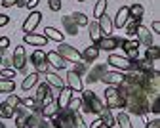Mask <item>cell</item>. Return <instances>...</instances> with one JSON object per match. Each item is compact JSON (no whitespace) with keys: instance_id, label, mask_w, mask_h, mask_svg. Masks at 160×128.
<instances>
[{"instance_id":"obj_52","label":"cell","mask_w":160,"mask_h":128,"mask_svg":"<svg viewBox=\"0 0 160 128\" xmlns=\"http://www.w3.org/2000/svg\"><path fill=\"white\" fill-rule=\"evenodd\" d=\"M2 63H4V65H6V67H8V65H12V61H10L8 57H4V56H2Z\"/></svg>"},{"instance_id":"obj_16","label":"cell","mask_w":160,"mask_h":128,"mask_svg":"<svg viewBox=\"0 0 160 128\" xmlns=\"http://www.w3.org/2000/svg\"><path fill=\"white\" fill-rule=\"evenodd\" d=\"M128 21H130V12H128V6H122V8L118 10V13H116L114 21H112V27L122 29V27H126Z\"/></svg>"},{"instance_id":"obj_35","label":"cell","mask_w":160,"mask_h":128,"mask_svg":"<svg viewBox=\"0 0 160 128\" xmlns=\"http://www.w3.org/2000/svg\"><path fill=\"white\" fill-rule=\"evenodd\" d=\"M141 25V19H130L128 23H126V35H133L135 36V31H137V27Z\"/></svg>"},{"instance_id":"obj_8","label":"cell","mask_w":160,"mask_h":128,"mask_svg":"<svg viewBox=\"0 0 160 128\" xmlns=\"http://www.w3.org/2000/svg\"><path fill=\"white\" fill-rule=\"evenodd\" d=\"M109 65H112L116 71H130L132 69V61L128 59V57H124V56H116V54H111L109 56Z\"/></svg>"},{"instance_id":"obj_10","label":"cell","mask_w":160,"mask_h":128,"mask_svg":"<svg viewBox=\"0 0 160 128\" xmlns=\"http://www.w3.org/2000/svg\"><path fill=\"white\" fill-rule=\"evenodd\" d=\"M42 21V13L40 12H36V10H32L31 13H29V17L23 21V33L25 35H29V33H34V29L38 27V23Z\"/></svg>"},{"instance_id":"obj_11","label":"cell","mask_w":160,"mask_h":128,"mask_svg":"<svg viewBox=\"0 0 160 128\" xmlns=\"http://www.w3.org/2000/svg\"><path fill=\"white\" fill-rule=\"evenodd\" d=\"M135 40L139 42V44H143L145 48H149V46H152V42H154V38H152V33L141 23L137 27V31H135Z\"/></svg>"},{"instance_id":"obj_5","label":"cell","mask_w":160,"mask_h":128,"mask_svg":"<svg viewBox=\"0 0 160 128\" xmlns=\"http://www.w3.org/2000/svg\"><path fill=\"white\" fill-rule=\"evenodd\" d=\"M31 61H32V65H34V69H36V73L40 75V73H48L50 71V65H48V61H46V54L42 52V50H34L32 52V56H31Z\"/></svg>"},{"instance_id":"obj_33","label":"cell","mask_w":160,"mask_h":128,"mask_svg":"<svg viewBox=\"0 0 160 128\" xmlns=\"http://www.w3.org/2000/svg\"><path fill=\"white\" fill-rule=\"evenodd\" d=\"M105 10H107V0H97V4L93 8V17L99 19L101 15H105Z\"/></svg>"},{"instance_id":"obj_34","label":"cell","mask_w":160,"mask_h":128,"mask_svg":"<svg viewBox=\"0 0 160 128\" xmlns=\"http://www.w3.org/2000/svg\"><path fill=\"white\" fill-rule=\"evenodd\" d=\"M114 120H116V124H118L120 128H133L132 122H130V117H128L126 113H118V117H116Z\"/></svg>"},{"instance_id":"obj_2","label":"cell","mask_w":160,"mask_h":128,"mask_svg":"<svg viewBox=\"0 0 160 128\" xmlns=\"http://www.w3.org/2000/svg\"><path fill=\"white\" fill-rule=\"evenodd\" d=\"M80 94H82L80 96V111L92 113V115H99L105 109V105L101 103V99H99L92 90H82Z\"/></svg>"},{"instance_id":"obj_41","label":"cell","mask_w":160,"mask_h":128,"mask_svg":"<svg viewBox=\"0 0 160 128\" xmlns=\"http://www.w3.org/2000/svg\"><path fill=\"white\" fill-rule=\"evenodd\" d=\"M15 77V69H10V67H4L2 73H0V78H13Z\"/></svg>"},{"instance_id":"obj_49","label":"cell","mask_w":160,"mask_h":128,"mask_svg":"<svg viewBox=\"0 0 160 128\" xmlns=\"http://www.w3.org/2000/svg\"><path fill=\"white\" fill-rule=\"evenodd\" d=\"M17 2H19V0H2V6H6V8H10V6H17Z\"/></svg>"},{"instance_id":"obj_48","label":"cell","mask_w":160,"mask_h":128,"mask_svg":"<svg viewBox=\"0 0 160 128\" xmlns=\"http://www.w3.org/2000/svg\"><path fill=\"white\" fill-rule=\"evenodd\" d=\"M38 4H40V0H29V2H25V6H27V8H29L31 12H32V10H34V8L38 6Z\"/></svg>"},{"instance_id":"obj_17","label":"cell","mask_w":160,"mask_h":128,"mask_svg":"<svg viewBox=\"0 0 160 128\" xmlns=\"http://www.w3.org/2000/svg\"><path fill=\"white\" fill-rule=\"evenodd\" d=\"M59 128H74L72 111H69V109H59Z\"/></svg>"},{"instance_id":"obj_45","label":"cell","mask_w":160,"mask_h":128,"mask_svg":"<svg viewBox=\"0 0 160 128\" xmlns=\"http://www.w3.org/2000/svg\"><path fill=\"white\" fill-rule=\"evenodd\" d=\"M145 128H160V119H152L145 124Z\"/></svg>"},{"instance_id":"obj_7","label":"cell","mask_w":160,"mask_h":128,"mask_svg":"<svg viewBox=\"0 0 160 128\" xmlns=\"http://www.w3.org/2000/svg\"><path fill=\"white\" fill-rule=\"evenodd\" d=\"M120 46H122V50L126 52V57L130 59V61H133V59H139V42L137 40H130V38H126V40H122L120 42Z\"/></svg>"},{"instance_id":"obj_44","label":"cell","mask_w":160,"mask_h":128,"mask_svg":"<svg viewBox=\"0 0 160 128\" xmlns=\"http://www.w3.org/2000/svg\"><path fill=\"white\" fill-rule=\"evenodd\" d=\"M74 73H78L80 77H82V75L86 73V65H84V61H78V63H74Z\"/></svg>"},{"instance_id":"obj_51","label":"cell","mask_w":160,"mask_h":128,"mask_svg":"<svg viewBox=\"0 0 160 128\" xmlns=\"http://www.w3.org/2000/svg\"><path fill=\"white\" fill-rule=\"evenodd\" d=\"M152 33L160 35V21H152Z\"/></svg>"},{"instance_id":"obj_36","label":"cell","mask_w":160,"mask_h":128,"mask_svg":"<svg viewBox=\"0 0 160 128\" xmlns=\"http://www.w3.org/2000/svg\"><path fill=\"white\" fill-rule=\"evenodd\" d=\"M4 103L8 105L10 109H13V111H15L19 105H21V98H19V96H8V99H6Z\"/></svg>"},{"instance_id":"obj_53","label":"cell","mask_w":160,"mask_h":128,"mask_svg":"<svg viewBox=\"0 0 160 128\" xmlns=\"http://www.w3.org/2000/svg\"><path fill=\"white\" fill-rule=\"evenodd\" d=\"M0 128H6V126H4V122H2V120H0Z\"/></svg>"},{"instance_id":"obj_18","label":"cell","mask_w":160,"mask_h":128,"mask_svg":"<svg viewBox=\"0 0 160 128\" xmlns=\"http://www.w3.org/2000/svg\"><path fill=\"white\" fill-rule=\"evenodd\" d=\"M46 82L50 84L52 88H55V90H61V88H65V80L59 77V75H55V73H52V71H48L46 73Z\"/></svg>"},{"instance_id":"obj_28","label":"cell","mask_w":160,"mask_h":128,"mask_svg":"<svg viewBox=\"0 0 160 128\" xmlns=\"http://www.w3.org/2000/svg\"><path fill=\"white\" fill-rule=\"evenodd\" d=\"M15 90V82L12 78H0V94H12Z\"/></svg>"},{"instance_id":"obj_21","label":"cell","mask_w":160,"mask_h":128,"mask_svg":"<svg viewBox=\"0 0 160 128\" xmlns=\"http://www.w3.org/2000/svg\"><path fill=\"white\" fill-rule=\"evenodd\" d=\"M23 40H25V44H31V46H44L46 42H48V38L44 35H34V33L25 35Z\"/></svg>"},{"instance_id":"obj_47","label":"cell","mask_w":160,"mask_h":128,"mask_svg":"<svg viewBox=\"0 0 160 128\" xmlns=\"http://www.w3.org/2000/svg\"><path fill=\"white\" fill-rule=\"evenodd\" d=\"M36 128H52V124H50V119H46V117H44L42 120L38 122V126H36Z\"/></svg>"},{"instance_id":"obj_54","label":"cell","mask_w":160,"mask_h":128,"mask_svg":"<svg viewBox=\"0 0 160 128\" xmlns=\"http://www.w3.org/2000/svg\"><path fill=\"white\" fill-rule=\"evenodd\" d=\"M0 65H2V54H0Z\"/></svg>"},{"instance_id":"obj_14","label":"cell","mask_w":160,"mask_h":128,"mask_svg":"<svg viewBox=\"0 0 160 128\" xmlns=\"http://www.w3.org/2000/svg\"><path fill=\"white\" fill-rule=\"evenodd\" d=\"M46 61H48L50 67H53V69H57V71H59V69H65V67L69 65V63H67L61 56H59L57 52H48V54H46Z\"/></svg>"},{"instance_id":"obj_9","label":"cell","mask_w":160,"mask_h":128,"mask_svg":"<svg viewBox=\"0 0 160 128\" xmlns=\"http://www.w3.org/2000/svg\"><path fill=\"white\" fill-rule=\"evenodd\" d=\"M124 73L122 71H105V75L101 77L99 82H105L107 86H120V84L124 82Z\"/></svg>"},{"instance_id":"obj_43","label":"cell","mask_w":160,"mask_h":128,"mask_svg":"<svg viewBox=\"0 0 160 128\" xmlns=\"http://www.w3.org/2000/svg\"><path fill=\"white\" fill-rule=\"evenodd\" d=\"M8 46H10V38L0 36V54H4V50H8Z\"/></svg>"},{"instance_id":"obj_19","label":"cell","mask_w":160,"mask_h":128,"mask_svg":"<svg viewBox=\"0 0 160 128\" xmlns=\"http://www.w3.org/2000/svg\"><path fill=\"white\" fill-rule=\"evenodd\" d=\"M97 23H99V29H101L103 36H111V33H112V19H111L107 13L99 17V19H97Z\"/></svg>"},{"instance_id":"obj_13","label":"cell","mask_w":160,"mask_h":128,"mask_svg":"<svg viewBox=\"0 0 160 128\" xmlns=\"http://www.w3.org/2000/svg\"><path fill=\"white\" fill-rule=\"evenodd\" d=\"M65 86H69L72 92H82L84 90V82H82V77L74 71H69L67 73V78H65Z\"/></svg>"},{"instance_id":"obj_24","label":"cell","mask_w":160,"mask_h":128,"mask_svg":"<svg viewBox=\"0 0 160 128\" xmlns=\"http://www.w3.org/2000/svg\"><path fill=\"white\" fill-rule=\"evenodd\" d=\"M99 119L103 120V124H105V128H114V115H112V111L109 109V107H105L101 113H99Z\"/></svg>"},{"instance_id":"obj_42","label":"cell","mask_w":160,"mask_h":128,"mask_svg":"<svg viewBox=\"0 0 160 128\" xmlns=\"http://www.w3.org/2000/svg\"><path fill=\"white\" fill-rule=\"evenodd\" d=\"M48 6L52 12H59L61 10V0H48Z\"/></svg>"},{"instance_id":"obj_12","label":"cell","mask_w":160,"mask_h":128,"mask_svg":"<svg viewBox=\"0 0 160 128\" xmlns=\"http://www.w3.org/2000/svg\"><path fill=\"white\" fill-rule=\"evenodd\" d=\"M120 38H116V36H101L97 42H95V46L99 48V50H105V52H112V50H116L118 46H120Z\"/></svg>"},{"instance_id":"obj_40","label":"cell","mask_w":160,"mask_h":128,"mask_svg":"<svg viewBox=\"0 0 160 128\" xmlns=\"http://www.w3.org/2000/svg\"><path fill=\"white\" fill-rule=\"evenodd\" d=\"M67 109H69V111H78V109H80V98L72 96L71 101H69V105H67Z\"/></svg>"},{"instance_id":"obj_30","label":"cell","mask_w":160,"mask_h":128,"mask_svg":"<svg viewBox=\"0 0 160 128\" xmlns=\"http://www.w3.org/2000/svg\"><path fill=\"white\" fill-rule=\"evenodd\" d=\"M128 12H130V19H141L143 13H145V8L141 4H133V6L128 8Z\"/></svg>"},{"instance_id":"obj_46","label":"cell","mask_w":160,"mask_h":128,"mask_svg":"<svg viewBox=\"0 0 160 128\" xmlns=\"http://www.w3.org/2000/svg\"><path fill=\"white\" fill-rule=\"evenodd\" d=\"M88 128H105V124H103V120H101V119H95Z\"/></svg>"},{"instance_id":"obj_27","label":"cell","mask_w":160,"mask_h":128,"mask_svg":"<svg viewBox=\"0 0 160 128\" xmlns=\"http://www.w3.org/2000/svg\"><path fill=\"white\" fill-rule=\"evenodd\" d=\"M88 29H90V38L93 40V44L103 36V33H101V29H99V23L97 21H92V23H88Z\"/></svg>"},{"instance_id":"obj_23","label":"cell","mask_w":160,"mask_h":128,"mask_svg":"<svg viewBox=\"0 0 160 128\" xmlns=\"http://www.w3.org/2000/svg\"><path fill=\"white\" fill-rule=\"evenodd\" d=\"M99 52H101V50H99L95 44H92V46H88V48L84 50V54H80V56H82V61L92 63V61H95V59L99 57Z\"/></svg>"},{"instance_id":"obj_1","label":"cell","mask_w":160,"mask_h":128,"mask_svg":"<svg viewBox=\"0 0 160 128\" xmlns=\"http://www.w3.org/2000/svg\"><path fill=\"white\" fill-rule=\"evenodd\" d=\"M118 90H120V94H122V98H124V107L130 113L139 115V117H145L149 113V96L141 88V84L124 78V82L118 86Z\"/></svg>"},{"instance_id":"obj_31","label":"cell","mask_w":160,"mask_h":128,"mask_svg":"<svg viewBox=\"0 0 160 128\" xmlns=\"http://www.w3.org/2000/svg\"><path fill=\"white\" fill-rule=\"evenodd\" d=\"M145 59H151V61H158L160 59V46H149L145 50Z\"/></svg>"},{"instance_id":"obj_55","label":"cell","mask_w":160,"mask_h":128,"mask_svg":"<svg viewBox=\"0 0 160 128\" xmlns=\"http://www.w3.org/2000/svg\"><path fill=\"white\" fill-rule=\"evenodd\" d=\"M78 2H86V0H78Z\"/></svg>"},{"instance_id":"obj_3","label":"cell","mask_w":160,"mask_h":128,"mask_svg":"<svg viewBox=\"0 0 160 128\" xmlns=\"http://www.w3.org/2000/svg\"><path fill=\"white\" fill-rule=\"evenodd\" d=\"M105 101H107L109 109H124V98H122V94H120L118 86H107Z\"/></svg>"},{"instance_id":"obj_38","label":"cell","mask_w":160,"mask_h":128,"mask_svg":"<svg viewBox=\"0 0 160 128\" xmlns=\"http://www.w3.org/2000/svg\"><path fill=\"white\" fill-rule=\"evenodd\" d=\"M72 120H74V128H88L84 119H82V115H80L78 111H72Z\"/></svg>"},{"instance_id":"obj_26","label":"cell","mask_w":160,"mask_h":128,"mask_svg":"<svg viewBox=\"0 0 160 128\" xmlns=\"http://www.w3.org/2000/svg\"><path fill=\"white\" fill-rule=\"evenodd\" d=\"M44 36L48 38V40H55V42H59V44H61L63 42V33H59L57 29H53V27H46L44 29Z\"/></svg>"},{"instance_id":"obj_6","label":"cell","mask_w":160,"mask_h":128,"mask_svg":"<svg viewBox=\"0 0 160 128\" xmlns=\"http://www.w3.org/2000/svg\"><path fill=\"white\" fill-rule=\"evenodd\" d=\"M12 65L15 71H25L27 67V54H25V48L19 44L15 50H13V57H12Z\"/></svg>"},{"instance_id":"obj_15","label":"cell","mask_w":160,"mask_h":128,"mask_svg":"<svg viewBox=\"0 0 160 128\" xmlns=\"http://www.w3.org/2000/svg\"><path fill=\"white\" fill-rule=\"evenodd\" d=\"M71 98H72V90H71L69 86L61 88V90H59V94H57V98H55L57 107H59V109H67V105H69Z\"/></svg>"},{"instance_id":"obj_39","label":"cell","mask_w":160,"mask_h":128,"mask_svg":"<svg viewBox=\"0 0 160 128\" xmlns=\"http://www.w3.org/2000/svg\"><path fill=\"white\" fill-rule=\"evenodd\" d=\"M149 113H154V115L160 113V96H154L152 103H149Z\"/></svg>"},{"instance_id":"obj_50","label":"cell","mask_w":160,"mask_h":128,"mask_svg":"<svg viewBox=\"0 0 160 128\" xmlns=\"http://www.w3.org/2000/svg\"><path fill=\"white\" fill-rule=\"evenodd\" d=\"M8 21H10V17H8V15H4V13H0V27H4V25H8Z\"/></svg>"},{"instance_id":"obj_29","label":"cell","mask_w":160,"mask_h":128,"mask_svg":"<svg viewBox=\"0 0 160 128\" xmlns=\"http://www.w3.org/2000/svg\"><path fill=\"white\" fill-rule=\"evenodd\" d=\"M71 17L74 19V23L78 25V29H80V27H88V23H90L88 15L82 13V12H74V13H71Z\"/></svg>"},{"instance_id":"obj_25","label":"cell","mask_w":160,"mask_h":128,"mask_svg":"<svg viewBox=\"0 0 160 128\" xmlns=\"http://www.w3.org/2000/svg\"><path fill=\"white\" fill-rule=\"evenodd\" d=\"M38 80H40V77H38V73L34 71V73H31V75H27V77H25V80H23V84H21V88L27 92V90H31L32 86H36Z\"/></svg>"},{"instance_id":"obj_32","label":"cell","mask_w":160,"mask_h":128,"mask_svg":"<svg viewBox=\"0 0 160 128\" xmlns=\"http://www.w3.org/2000/svg\"><path fill=\"white\" fill-rule=\"evenodd\" d=\"M55 111H59V107H57V101L53 99V101H50V103H46L44 107H42V115L46 117V119H50Z\"/></svg>"},{"instance_id":"obj_37","label":"cell","mask_w":160,"mask_h":128,"mask_svg":"<svg viewBox=\"0 0 160 128\" xmlns=\"http://www.w3.org/2000/svg\"><path fill=\"white\" fill-rule=\"evenodd\" d=\"M13 109H10L6 103H0V119H12L13 117Z\"/></svg>"},{"instance_id":"obj_22","label":"cell","mask_w":160,"mask_h":128,"mask_svg":"<svg viewBox=\"0 0 160 128\" xmlns=\"http://www.w3.org/2000/svg\"><path fill=\"white\" fill-rule=\"evenodd\" d=\"M105 71H107V65H93V69L88 73V82H99Z\"/></svg>"},{"instance_id":"obj_4","label":"cell","mask_w":160,"mask_h":128,"mask_svg":"<svg viewBox=\"0 0 160 128\" xmlns=\"http://www.w3.org/2000/svg\"><path fill=\"white\" fill-rule=\"evenodd\" d=\"M57 54L61 56L67 63H78V61H82V56H80V52L74 48V46H71V44H65V42H61L59 44V48H57Z\"/></svg>"},{"instance_id":"obj_20","label":"cell","mask_w":160,"mask_h":128,"mask_svg":"<svg viewBox=\"0 0 160 128\" xmlns=\"http://www.w3.org/2000/svg\"><path fill=\"white\" fill-rule=\"evenodd\" d=\"M61 23H63V29H65L67 35H71V36H76V35H78V25L74 23V19H72L71 15L61 17Z\"/></svg>"}]
</instances>
